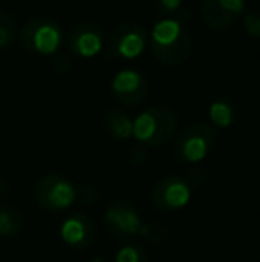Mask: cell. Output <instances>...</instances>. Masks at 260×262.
I'll return each instance as SVG.
<instances>
[{"label":"cell","instance_id":"1","mask_svg":"<svg viewBox=\"0 0 260 262\" xmlns=\"http://www.w3.org/2000/svg\"><path fill=\"white\" fill-rule=\"evenodd\" d=\"M105 228L109 235L118 241L129 239H143L150 245H159L168 237V228L155 223H145L135 209V205L129 200H114L105 207L104 212Z\"/></svg>","mask_w":260,"mask_h":262},{"label":"cell","instance_id":"2","mask_svg":"<svg viewBox=\"0 0 260 262\" xmlns=\"http://www.w3.org/2000/svg\"><path fill=\"white\" fill-rule=\"evenodd\" d=\"M153 57L166 66H180L193 52V39L185 25L173 18H160L148 32Z\"/></svg>","mask_w":260,"mask_h":262},{"label":"cell","instance_id":"3","mask_svg":"<svg viewBox=\"0 0 260 262\" xmlns=\"http://www.w3.org/2000/svg\"><path fill=\"white\" fill-rule=\"evenodd\" d=\"M178 128V116L168 105H152L132 120V136L139 145L160 146L171 141Z\"/></svg>","mask_w":260,"mask_h":262},{"label":"cell","instance_id":"4","mask_svg":"<svg viewBox=\"0 0 260 262\" xmlns=\"http://www.w3.org/2000/svg\"><path fill=\"white\" fill-rule=\"evenodd\" d=\"M63 27L49 16L29 18L20 29V41L36 55H54L63 45Z\"/></svg>","mask_w":260,"mask_h":262},{"label":"cell","instance_id":"5","mask_svg":"<svg viewBox=\"0 0 260 262\" xmlns=\"http://www.w3.org/2000/svg\"><path fill=\"white\" fill-rule=\"evenodd\" d=\"M146 45H148V31L137 21H123L116 25L105 39L104 57L107 61L137 59L145 52Z\"/></svg>","mask_w":260,"mask_h":262},{"label":"cell","instance_id":"6","mask_svg":"<svg viewBox=\"0 0 260 262\" xmlns=\"http://www.w3.org/2000/svg\"><path fill=\"white\" fill-rule=\"evenodd\" d=\"M218 139V130L207 121L189 125L175 139V157L180 162L198 164L212 152Z\"/></svg>","mask_w":260,"mask_h":262},{"label":"cell","instance_id":"7","mask_svg":"<svg viewBox=\"0 0 260 262\" xmlns=\"http://www.w3.org/2000/svg\"><path fill=\"white\" fill-rule=\"evenodd\" d=\"M36 204L45 210L59 212L69 209L77 200V186L59 173L43 175L34 186Z\"/></svg>","mask_w":260,"mask_h":262},{"label":"cell","instance_id":"8","mask_svg":"<svg viewBox=\"0 0 260 262\" xmlns=\"http://www.w3.org/2000/svg\"><path fill=\"white\" fill-rule=\"evenodd\" d=\"M193 189L180 175H168L155 184L152 193V200L157 210L173 212L180 210L191 202Z\"/></svg>","mask_w":260,"mask_h":262},{"label":"cell","instance_id":"9","mask_svg":"<svg viewBox=\"0 0 260 262\" xmlns=\"http://www.w3.org/2000/svg\"><path fill=\"white\" fill-rule=\"evenodd\" d=\"M111 90L120 104L134 107L141 104L146 98V95H148V80L139 70L123 68L114 73Z\"/></svg>","mask_w":260,"mask_h":262},{"label":"cell","instance_id":"10","mask_svg":"<svg viewBox=\"0 0 260 262\" xmlns=\"http://www.w3.org/2000/svg\"><path fill=\"white\" fill-rule=\"evenodd\" d=\"M246 9L244 0H201L200 18L208 29L225 31L232 27Z\"/></svg>","mask_w":260,"mask_h":262},{"label":"cell","instance_id":"11","mask_svg":"<svg viewBox=\"0 0 260 262\" xmlns=\"http://www.w3.org/2000/svg\"><path fill=\"white\" fill-rule=\"evenodd\" d=\"M105 34L97 24L80 21L73 25L68 32V49L69 54L77 57H94L104 50Z\"/></svg>","mask_w":260,"mask_h":262},{"label":"cell","instance_id":"12","mask_svg":"<svg viewBox=\"0 0 260 262\" xmlns=\"http://www.w3.org/2000/svg\"><path fill=\"white\" fill-rule=\"evenodd\" d=\"M61 241L73 250H87L97 237V225L93 217L84 212H75L61 223Z\"/></svg>","mask_w":260,"mask_h":262},{"label":"cell","instance_id":"13","mask_svg":"<svg viewBox=\"0 0 260 262\" xmlns=\"http://www.w3.org/2000/svg\"><path fill=\"white\" fill-rule=\"evenodd\" d=\"M104 127L112 138L120 141L132 138V118L125 111L109 109L104 116Z\"/></svg>","mask_w":260,"mask_h":262},{"label":"cell","instance_id":"14","mask_svg":"<svg viewBox=\"0 0 260 262\" xmlns=\"http://www.w3.org/2000/svg\"><path fill=\"white\" fill-rule=\"evenodd\" d=\"M208 116L214 125L212 127L228 128L237 120V105L232 98H218L208 107Z\"/></svg>","mask_w":260,"mask_h":262},{"label":"cell","instance_id":"15","mask_svg":"<svg viewBox=\"0 0 260 262\" xmlns=\"http://www.w3.org/2000/svg\"><path fill=\"white\" fill-rule=\"evenodd\" d=\"M25 227L21 210L13 205H0V237H16Z\"/></svg>","mask_w":260,"mask_h":262},{"label":"cell","instance_id":"16","mask_svg":"<svg viewBox=\"0 0 260 262\" xmlns=\"http://www.w3.org/2000/svg\"><path fill=\"white\" fill-rule=\"evenodd\" d=\"M18 21L13 14L0 11V49L9 47L16 39Z\"/></svg>","mask_w":260,"mask_h":262},{"label":"cell","instance_id":"17","mask_svg":"<svg viewBox=\"0 0 260 262\" xmlns=\"http://www.w3.org/2000/svg\"><path fill=\"white\" fill-rule=\"evenodd\" d=\"M114 262H148V253L141 245H125L116 252Z\"/></svg>","mask_w":260,"mask_h":262},{"label":"cell","instance_id":"18","mask_svg":"<svg viewBox=\"0 0 260 262\" xmlns=\"http://www.w3.org/2000/svg\"><path fill=\"white\" fill-rule=\"evenodd\" d=\"M162 18H173L184 7V0H150Z\"/></svg>","mask_w":260,"mask_h":262},{"label":"cell","instance_id":"19","mask_svg":"<svg viewBox=\"0 0 260 262\" xmlns=\"http://www.w3.org/2000/svg\"><path fill=\"white\" fill-rule=\"evenodd\" d=\"M184 179L191 189H198V187H201L208 180V169L203 168V166H195V168L189 169Z\"/></svg>","mask_w":260,"mask_h":262},{"label":"cell","instance_id":"20","mask_svg":"<svg viewBox=\"0 0 260 262\" xmlns=\"http://www.w3.org/2000/svg\"><path fill=\"white\" fill-rule=\"evenodd\" d=\"M50 62H52L54 72L68 73L69 70L73 68V55L68 52H63V50H57V52L52 55V61Z\"/></svg>","mask_w":260,"mask_h":262},{"label":"cell","instance_id":"21","mask_svg":"<svg viewBox=\"0 0 260 262\" xmlns=\"http://www.w3.org/2000/svg\"><path fill=\"white\" fill-rule=\"evenodd\" d=\"M244 31L251 36V38H258L260 36V16L257 9H250L246 14H244Z\"/></svg>","mask_w":260,"mask_h":262},{"label":"cell","instance_id":"22","mask_svg":"<svg viewBox=\"0 0 260 262\" xmlns=\"http://www.w3.org/2000/svg\"><path fill=\"white\" fill-rule=\"evenodd\" d=\"M129 161L132 166H143L146 161H148V148H146L145 145L135 143V145L129 150Z\"/></svg>","mask_w":260,"mask_h":262},{"label":"cell","instance_id":"23","mask_svg":"<svg viewBox=\"0 0 260 262\" xmlns=\"http://www.w3.org/2000/svg\"><path fill=\"white\" fill-rule=\"evenodd\" d=\"M77 200H80L82 204H86V205H93L94 202L98 200V191L94 189L93 186H87V184H84V186L77 187Z\"/></svg>","mask_w":260,"mask_h":262},{"label":"cell","instance_id":"24","mask_svg":"<svg viewBox=\"0 0 260 262\" xmlns=\"http://www.w3.org/2000/svg\"><path fill=\"white\" fill-rule=\"evenodd\" d=\"M7 193H9V184H7V180L0 179V200L4 196H7Z\"/></svg>","mask_w":260,"mask_h":262},{"label":"cell","instance_id":"25","mask_svg":"<svg viewBox=\"0 0 260 262\" xmlns=\"http://www.w3.org/2000/svg\"><path fill=\"white\" fill-rule=\"evenodd\" d=\"M102 259H100V257H97V259H94V262H100Z\"/></svg>","mask_w":260,"mask_h":262}]
</instances>
